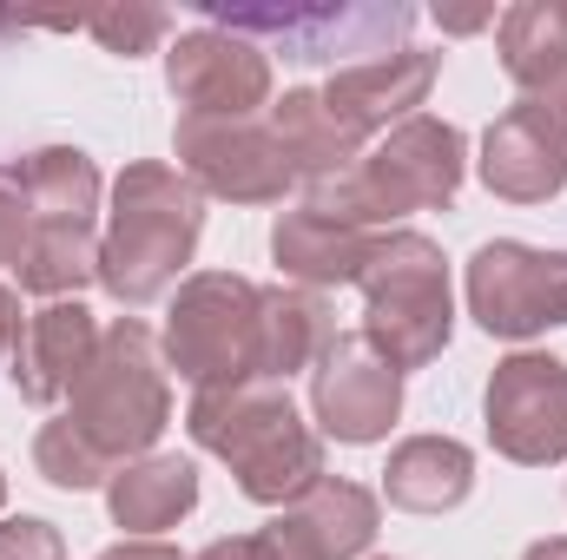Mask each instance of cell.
<instances>
[{
    "mask_svg": "<svg viewBox=\"0 0 567 560\" xmlns=\"http://www.w3.org/2000/svg\"><path fill=\"white\" fill-rule=\"evenodd\" d=\"M185 428L205 455H218L238 475V495L258 508H290L323 481V435L297 416L284 383H238V390H198Z\"/></svg>",
    "mask_w": 567,
    "mask_h": 560,
    "instance_id": "1",
    "label": "cell"
},
{
    "mask_svg": "<svg viewBox=\"0 0 567 560\" xmlns=\"http://www.w3.org/2000/svg\"><path fill=\"white\" fill-rule=\"evenodd\" d=\"M462 172H468L462 126L416 113V120L390 126L350 172L303 185V205L337 225H357V231H396L410 211H449L462 191Z\"/></svg>",
    "mask_w": 567,
    "mask_h": 560,
    "instance_id": "2",
    "label": "cell"
},
{
    "mask_svg": "<svg viewBox=\"0 0 567 560\" xmlns=\"http://www.w3.org/2000/svg\"><path fill=\"white\" fill-rule=\"evenodd\" d=\"M198 238H205V191L178 165L133 158L113 178V211H106V238H100V283L126 310L158 303L185 278Z\"/></svg>",
    "mask_w": 567,
    "mask_h": 560,
    "instance_id": "3",
    "label": "cell"
},
{
    "mask_svg": "<svg viewBox=\"0 0 567 560\" xmlns=\"http://www.w3.org/2000/svg\"><path fill=\"white\" fill-rule=\"evenodd\" d=\"M66 422L86 435V448L120 475L126 462L152 455V442L172 422V383H165V356L158 336L140 317H120L100 330V350L80 376V390L66 396Z\"/></svg>",
    "mask_w": 567,
    "mask_h": 560,
    "instance_id": "4",
    "label": "cell"
},
{
    "mask_svg": "<svg viewBox=\"0 0 567 560\" xmlns=\"http://www.w3.org/2000/svg\"><path fill=\"white\" fill-rule=\"evenodd\" d=\"M363 343L390 370H429L455 336V297L449 258L423 231H377V251L363 265Z\"/></svg>",
    "mask_w": 567,
    "mask_h": 560,
    "instance_id": "5",
    "label": "cell"
},
{
    "mask_svg": "<svg viewBox=\"0 0 567 560\" xmlns=\"http://www.w3.org/2000/svg\"><path fill=\"white\" fill-rule=\"evenodd\" d=\"M165 363L198 390L265 383V283L238 271H192L165 310Z\"/></svg>",
    "mask_w": 567,
    "mask_h": 560,
    "instance_id": "6",
    "label": "cell"
},
{
    "mask_svg": "<svg viewBox=\"0 0 567 560\" xmlns=\"http://www.w3.org/2000/svg\"><path fill=\"white\" fill-rule=\"evenodd\" d=\"M205 27L245 33L251 46L284 53L297 66H363L383 53H403L416 7H218L205 0Z\"/></svg>",
    "mask_w": 567,
    "mask_h": 560,
    "instance_id": "7",
    "label": "cell"
},
{
    "mask_svg": "<svg viewBox=\"0 0 567 560\" xmlns=\"http://www.w3.org/2000/svg\"><path fill=\"white\" fill-rule=\"evenodd\" d=\"M468 317L488 336H542L567 323V251L495 238L468 258Z\"/></svg>",
    "mask_w": 567,
    "mask_h": 560,
    "instance_id": "8",
    "label": "cell"
},
{
    "mask_svg": "<svg viewBox=\"0 0 567 560\" xmlns=\"http://www.w3.org/2000/svg\"><path fill=\"white\" fill-rule=\"evenodd\" d=\"M488 448L522 468H548L567 455V363L548 350H515L495 363L482 390Z\"/></svg>",
    "mask_w": 567,
    "mask_h": 560,
    "instance_id": "9",
    "label": "cell"
},
{
    "mask_svg": "<svg viewBox=\"0 0 567 560\" xmlns=\"http://www.w3.org/2000/svg\"><path fill=\"white\" fill-rule=\"evenodd\" d=\"M172 152H178V172L205 198H225V205H278L297 185L271 120H185L178 113Z\"/></svg>",
    "mask_w": 567,
    "mask_h": 560,
    "instance_id": "10",
    "label": "cell"
},
{
    "mask_svg": "<svg viewBox=\"0 0 567 560\" xmlns=\"http://www.w3.org/2000/svg\"><path fill=\"white\" fill-rule=\"evenodd\" d=\"M165 86L185 120H258L271 106V53L225 27H192L165 46Z\"/></svg>",
    "mask_w": 567,
    "mask_h": 560,
    "instance_id": "11",
    "label": "cell"
},
{
    "mask_svg": "<svg viewBox=\"0 0 567 560\" xmlns=\"http://www.w3.org/2000/svg\"><path fill=\"white\" fill-rule=\"evenodd\" d=\"M310 416L330 442H350V448H370L383 442L396 416H403V370H390L363 336H343L317 356L310 370Z\"/></svg>",
    "mask_w": 567,
    "mask_h": 560,
    "instance_id": "12",
    "label": "cell"
},
{
    "mask_svg": "<svg viewBox=\"0 0 567 560\" xmlns=\"http://www.w3.org/2000/svg\"><path fill=\"white\" fill-rule=\"evenodd\" d=\"M383 528V501L363 481L323 475L310 495H297L271 528L251 535V560H357L370 554Z\"/></svg>",
    "mask_w": 567,
    "mask_h": 560,
    "instance_id": "13",
    "label": "cell"
},
{
    "mask_svg": "<svg viewBox=\"0 0 567 560\" xmlns=\"http://www.w3.org/2000/svg\"><path fill=\"white\" fill-rule=\"evenodd\" d=\"M482 185L508 205H548L567 185V113L542 100H515L482 133Z\"/></svg>",
    "mask_w": 567,
    "mask_h": 560,
    "instance_id": "14",
    "label": "cell"
},
{
    "mask_svg": "<svg viewBox=\"0 0 567 560\" xmlns=\"http://www.w3.org/2000/svg\"><path fill=\"white\" fill-rule=\"evenodd\" d=\"M435 73H442V53H423V46H403V53L343 66V73H330V86H323V113H330L357 145H370L377 133L416 120V106L429 100Z\"/></svg>",
    "mask_w": 567,
    "mask_h": 560,
    "instance_id": "15",
    "label": "cell"
},
{
    "mask_svg": "<svg viewBox=\"0 0 567 560\" xmlns=\"http://www.w3.org/2000/svg\"><path fill=\"white\" fill-rule=\"evenodd\" d=\"M93 350H100L93 310H86L80 297H60V303H40V310L27 317V330H20V343H13V356H7V376H13V390H20V403L53 409V403H66V396L80 390Z\"/></svg>",
    "mask_w": 567,
    "mask_h": 560,
    "instance_id": "16",
    "label": "cell"
},
{
    "mask_svg": "<svg viewBox=\"0 0 567 560\" xmlns=\"http://www.w3.org/2000/svg\"><path fill=\"white\" fill-rule=\"evenodd\" d=\"M502 73L522 86V100H542L567 113V0H522L495 20Z\"/></svg>",
    "mask_w": 567,
    "mask_h": 560,
    "instance_id": "17",
    "label": "cell"
},
{
    "mask_svg": "<svg viewBox=\"0 0 567 560\" xmlns=\"http://www.w3.org/2000/svg\"><path fill=\"white\" fill-rule=\"evenodd\" d=\"M370 251H377V231L337 225V218H323V211H310V205L284 211L278 225H271V258H278V271L297 283V290L357 283L363 265H370Z\"/></svg>",
    "mask_w": 567,
    "mask_h": 560,
    "instance_id": "18",
    "label": "cell"
},
{
    "mask_svg": "<svg viewBox=\"0 0 567 560\" xmlns=\"http://www.w3.org/2000/svg\"><path fill=\"white\" fill-rule=\"evenodd\" d=\"M198 508V468L185 455H140L106 481V515L126 541H152Z\"/></svg>",
    "mask_w": 567,
    "mask_h": 560,
    "instance_id": "19",
    "label": "cell"
},
{
    "mask_svg": "<svg viewBox=\"0 0 567 560\" xmlns=\"http://www.w3.org/2000/svg\"><path fill=\"white\" fill-rule=\"evenodd\" d=\"M475 488V455L455 435H410L390 448L383 468V501L403 515H449Z\"/></svg>",
    "mask_w": 567,
    "mask_h": 560,
    "instance_id": "20",
    "label": "cell"
},
{
    "mask_svg": "<svg viewBox=\"0 0 567 560\" xmlns=\"http://www.w3.org/2000/svg\"><path fill=\"white\" fill-rule=\"evenodd\" d=\"M33 205V225H93L100 211V165L80 145H40L7 165Z\"/></svg>",
    "mask_w": 567,
    "mask_h": 560,
    "instance_id": "21",
    "label": "cell"
},
{
    "mask_svg": "<svg viewBox=\"0 0 567 560\" xmlns=\"http://www.w3.org/2000/svg\"><path fill=\"white\" fill-rule=\"evenodd\" d=\"M265 120H271V133H278L284 158H290V172H297V185L337 178V172H350V165L363 158V145L323 113V93H310V86H290L284 100H271Z\"/></svg>",
    "mask_w": 567,
    "mask_h": 560,
    "instance_id": "22",
    "label": "cell"
},
{
    "mask_svg": "<svg viewBox=\"0 0 567 560\" xmlns=\"http://www.w3.org/2000/svg\"><path fill=\"white\" fill-rule=\"evenodd\" d=\"M330 343H337V317L317 290L265 283V383H290L297 370H317Z\"/></svg>",
    "mask_w": 567,
    "mask_h": 560,
    "instance_id": "23",
    "label": "cell"
},
{
    "mask_svg": "<svg viewBox=\"0 0 567 560\" xmlns=\"http://www.w3.org/2000/svg\"><path fill=\"white\" fill-rule=\"evenodd\" d=\"M86 283H100V231L93 225H33L20 290L60 303V297H80Z\"/></svg>",
    "mask_w": 567,
    "mask_h": 560,
    "instance_id": "24",
    "label": "cell"
},
{
    "mask_svg": "<svg viewBox=\"0 0 567 560\" xmlns=\"http://www.w3.org/2000/svg\"><path fill=\"white\" fill-rule=\"evenodd\" d=\"M33 468H40L53 488H66V495H86V488H106V481H113V468L86 448V435L66 416H53L33 435Z\"/></svg>",
    "mask_w": 567,
    "mask_h": 560,
    "instance_id": "25",
    "label": "cell"
},
{
    "mask_svg": "<svg viewBox=\"0 0 567 560\" xmlns=\"http://www.w3.org/2000/svg\"><path fill=\"white\" fill-rule=\"evenodd\" d=\"M80 27H86L106 53L140 60V53H152V46L172 33V13H165V7H93V13H80Z\"/></svg>",
    "mask_w": 567,
    "mask_h": 560,
    "instance_id": "26",
    "label": "cell"
},
{
    "mask_svg": "<svg viewBox=\"0 0 567 560\" xmlns=\"http://www.w3.org/2000/svg\"><path fill=\"white\" fill-rule=\"evenodd\" d=\"M27 245H33V205L13 185V172L0 165V271H20L27 265Z\"/></svg>",
    "mask_w": 567,
    "mask_h": 560,
    "instance_id": "27",
    "label": "cell"
},
{
    "mask_svg": "<svg viewBox=\"0 0 567 560\" xmlns=\"http://www.w3.org/2000/svg\"><path fill=\"white\" fill-rule=\"evenodd\" d=\"M0 560H66V541L53 521L13 515V521H0Z\"/></svg>",
    "mask_w": 567,
    "mask_h": 560,
    "instance_id": "28",
    "label": "cell"
},
{
    "mask_svg": "<svg viewBox=\"0 0 567 560\" xmlns=\"http://www.w3.org/2000/svg\"><path fill=\"white\" fill-rule=\"evenodd\" d=\"M20 330H27V317H20V290H7V283H0V363L13 356Z\"/></svg>",
    "mask_w": 567,
    "mask_h": 560,
    "instance_id": "29",
    "label": "cell"
},
{
    "mask_svg": "<svg viewBox=\"0 0 567 560\" xmlns=\"http://www.w3.org/2000/svg\"><path fill=\"white\" fill-rule=\"evenodd\" d=\"M100 560H185L178 548H165V541H113Z\"/></svg>",
    "mask_w": 567,
    "mask_h": 560,
    "instance_id": "30",
    "label": "cell"
},
{
    "mask_svg": "<svg viewBox=\"0 0 567 560\" xmlns=\"http://www.w3.org/2000/svg\"><path fill=\"white\" fill-rule=\"evenodd\" d=\"M192 560H251V541H231V535H225V541H212V548H198Z\"/></svg>",
    "mask_w": 567,
    "mask_h": 560,
    "instance_id": "31",
    "label": "cell"
},
{
    "mask_svg": "<svg viewBox=\"0 0 567 560\" xmlns=\"http://www.w3.org/2000/svg\"><path fill=\"white\" fill-rule=\"evenodd\" d=\"M435 20H442V33H475V27H488L495 13H442V7H435Z\"/></svg>",
    "mask_w": 567,
    "mask_h": 560,
    "instance_id": "32",
    "label": "cell"
},
{
    "mask_svg": "<svg viewBox=\"0 0 567 560\" xmlns=\"http://www.w3.org/2000/svg\"><path fill=\"white\" fill-rule=\"evenodd\" d=\"M522 560H567V535H548V541H535Z\"/></svg>",
    "mask_w": 567,
    "mask_h": 560,
    "instance_id": "33",
    "label": "cell"
},
{
    "mask_svg": "<svg viewBox=\"0 0 567 560\" xmlns=\"http://www.w3.org/2000/svg\"><path fill=\"white\" fill-rule=\"evenodd\" d=\"M0 508H7V475H0Z\"/></svg>",
    "mask_w": 567,
    "mask_h": 560,
    "instance_id": "34",
    "label": "cell"
},
{
    "mask_svg": "<svg viewBox=\"0 0 567 560\" xmlns=\"http://www.w3.org/2000/svg\"><path fill=\"white\" fill-rule=\"evenodd\" d=\"M377 560H390V554H377Z\"/></svg>",
    "mask_w": 567,
    "mask_h": 560,
    "instance_id": "35",
    "label": "cell"
}]
</instances>
